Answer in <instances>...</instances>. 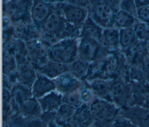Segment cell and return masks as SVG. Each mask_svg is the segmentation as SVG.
<instances>
[{
	"label": "cell",
	"mask_w": 149,
	"mask_h": 127,
	"mask_svg": "<svg viewBox=\"0 0 149 127\" xmlns=\"http://www.w3.org/2000/svg\"><path fill=\"white\" fill-rule=\"evenodd\" d=\"M95 127L112 126L120 109L113 103L95 97L88 104Z\"/></svg>",
	"instance_id": "cell-1"
},
{
	"label": "cell",
	"mask_w": 149,
	"mask_h": 127,
	"mask_svg": "<svg viewBox=\"0 0 149 127\" xmlns=\"http://www.w3.org/2000/svg\"><path fill=\"white\" fill-rule=\"evenodd\" d=\"M120 0H100L88 6V16L103 28L113 27Z\"/></svg>",
	"instance_id": "cell-2"
},
{
	"label": "cell",
	"mask_w": 149,
	"mask_h": 127,
	"mask_svg": "<svg viewBox=\"0 0 149 127\" xmlns=\"http://www.w3.org/2000/svg\"><path fill=\"white\" fill-rule=\"evenodd\" d=\"M79 38L62 39L51 45L47 50L48 59L65 64L72 63L78 58Z\"/></svg>",
	"instance_id": "cell-3"
},
{
	"label": "cell",
	"mask_w": 149,
	"mask_h": 127,
	"mask_svg": "<svg viewBox=\"0 0 149 127\" xmlns=\"http://www.w3.org/2000/svg\"><path fill=\"white\" fill-rule=\"evenodd\" d=\"M2 3L3 17L13 26L32 23L30 10L33 0H7Z\"/></svg>",
	"instance_id": "cell-4"
},
{
	"label": "cell",
	"mask_w": 149,
	"mask_h": 127,
	"mask_svg": "<svg viewBox=\"0 0 149 127\" xmlns=\"http://www.w3.org/2000/svg\"><path fill=\"white\" fill-rule=\"evenodd\" d=\"M53 11L40 30V38L50 46L61 40L62 32L66 21L54 4Z\"/></svg>",
	"instance_id": "cell-5"
},
{
	"label": "cell",
	"mask_w": 149,
	"mask_h": 127,
	"mask_svg": "<svg viewBox=\"0 0 149 127\" xmlns=\"http://www.w3.org/2000/svg\"><path fill=\"white\" fill-rule=\"evenodd\" d=\"M111 95L112 102L120 110L132 106L130 82L123 77L110 79Z\"/></svg>",
	"instance_id": "cell-6"
},
{
	"label": "cell",
	"mask_w": 149,
	"mask_h": 127,
	"mask_svg": "<svg viewBox=\"0 0 149 127\" xmlns=\"http://www.w3.org/2000/svg\"><path fill=\"white\" fill-rule=\"evenodd\" d=\"M110 49L98 41L87 37H80L78 45V58L91 63L107 55Z\"/></svg>",
	"instance_id": "cell-7"
},
{
	"label": "cell",
	"mask_w": 149,
	"mask_h": 127,
	"mask_svg": "<svg viewBox=\"0 0 149 127\" xmlns=\"http://www.w3.org/2000/svg\"><path fill=\"white\" fill-rule=\"evenodd\" d=\"M26 44L27 58L37 71L49 60L47 50L50 45L40 37L27 41Z\"/></svg>",
	"instance_id": "cell-8"
},
{
	"label": "cell",
	"mask_w": 149,
	"mask_h": 127,
	"mask_svg": "<svg viewBox=\"0 0 149 127\" xmlns=\"http://www.w3.org/2000/svg\"><path fill=\"white\" fill-rule=\"evenodd\" d=\"M59 10L65 20L76 26L81 28L83 23L88 16L87 8L72 4L66 2L54 3Z\"/></svg>",
	"instance_id": "cell-9"
},
{
	"label": "cell",
	"mask_w": 149,
	"mask_h": 127,
	"mask_svg": "<svg viewBox=\"0 0 149 127\" xmlns=\"http://www.w3.org/2000/svg\"><path fill=\"white\" fill-rule=\"evenodd\" d=\"M53 80L55 84L56 90L62 95L78 92L87 85L85 81L78 79L69 71Z\"/></svg>",
	"instance_id": "cell-10"
},
{
	"label": "cell",
	"mask_w": 149,
	"mask_h": 127,
	"mask_svg": "<svg viewBox=\"0 0 149 127\" xmlns=\"http://www.w3.org/2000/svg\"><path fill=\"white\" fill-rule=\"evenodd\" d=\"M52 11V4L47 3L43 0H33L30 17L33 24L39 31Z\"/></svg>",
	"instance_id": "cell-11"
},
{
	"label": "cell",
	"mask_w": 149,
	"mask_h": 127,
	"mask_svg": "<svg viewBox=\"0 0 149 127\" xmlns=\"http://www.w3.org/2000/svg\"><path fill=\"white\" fill-rule=\"evenodd\" d=\"M119 115L130 121L137 127H149V110L141 106H132L122 109Z\"/></svg>",
	"instance_id": "cell-12"
},
{
	"label": "cell",
	"mask_w": 149,
	"mask_h": 127,
	"mask_svg": "<svg viewBox=\"0 0 149 127\" xmlns=\"http://www.w3.org/2000/svg\"><path fill=\"white\" fill-rule=\"evenodd\" d=\"M122 52L128 65L141 66L143 60L148 53V43L139 40L133 46Z\"/></svg>",
	"instance_id": "cell-13"
},
{
	"label": "cell",
	"mask_w": 149,
	"mask_h": 127,
	"mask_svg": "<svg viewBox=\"0 0 149 127\" xmlns=\"http://www.w3.org/2000/svg\"><path fill=\"white\" fill-rule=\"evenodd\" d=\"M94 123L88 106L83 104L77 107L66 127H90Z\"/></svg>",
	"instance_id": "cell-14"
},
{
	"label": "cell",
	"mask_w": 149,
	"mask_h": 127,
	"mask_svg": "<svg viewBox=\"0 0 149 127\" xmlns=\"http://www.w3.org/2000/svg\"><path fill=\"white\" fill-rule=\"evenodd\" d=\"M31 89L33 97L38 99L52 91L56 90V86L53 79L37 72V78Z\"/></svg>",
	"instance_id": "cell-15"
},
{
	"label": "cell",
	"mask_w": 149,
	"mask_h": 127,
	"mask_svg": "<svg viewBox=\"0 0 149 127\" xmlns=\"http://www.w3.org/2000/svg\"><path fill=\"white\" fill-rule=\"evenodd\" d=\"M10 90V102L15 113L25 100L33 97L31 88L19 82L15 83Z\"/></svg>",
	"instance_id": "cell-16"
},
{
	"label": "cell",
	"mask_w": 149,
	"mask_h": 127,
	"mask_svg": "<svg viewBox=\"0 0 149 127\" xmlns=\"http://www.w3.org/2000/svg\"><path fill=\"white\" fill-rule=\"evenodd\" d=\"M85 81L95 97L112 102L111 95L110 79L95 78Z\"/></svg>",
	"instance_id": "cell-17"
},
{
	"label": "cell",
	"mask_w": 149,
	"mask_h": 127,
	"mask_svg": "<svg viewBox=\"0 0 149 127\" xmlns=\"http://www.w3.org/2000/svg\"><path fill=\"white\" fill-rule=\"evenodd\" d=\"M16 72L17 81L31 88L37 78V71L30 61L17 65Z\"/></svg>",
	"instance_id": "cell-18"
},
{
	"label": "cell",
	"mask_w": 149,
	"mask_h": 127,
	"mask_svg": "<svg viewBox=\"0 0 149 127\" xmlns=\"http://www.w3.org/2000/svg\"><path fill=\"white\" fill-rule=\"evenodd\" d=\"M16 113L25 119H29L40 117L42 111L38 100L31 97L19 106Z\"/></svg>",
	"instance_id": "cell-19"
},
{
	"label": "cell",
	"mask_w": 149,
	"mask_h": 127,
	"mask_svg": "<svg viewBox=\"0 0 149 127\" xmlns=\"http://www.w3.org/2000/svg\"><path fill=\"white\" fill-rule=\"evenodd\" d=\"M63 95L56 90L52 91L38 99L42 113L56 112L62 104Z\"/></svg>",
	"instance_id": "cell-20"
},
{
	"label": "cell",
	"mask_w": 149,
	"mask_h": 127,
	"mask_svg": "<svg viewBox=\"0 0 149 127\" xmlns=\"http://www.w3.org/2000/svg\"><path fill=\"white\" fill-rule=\"evenodd\" d=\"M132 87V106H142L149 93V82L147 81L130 82Z\"/></svg>",
	"instance_id": "cell-21"
},
{
	"label": "cell",
	"mask_w": 149,
	"mask_h": 127,
	"mask_svg": "<svg viewBox=\"0 0 149 127\" xmlns=\"http://www.w3.org/2000/svg\"><path fill=\"white\" fill-rule=\"evenodd\" d=\"M47 77L54 79L62 74L69 71V65L48 60L41 68L37 71Z\"/></svg>",
	"instance_id": "cell-22"
},
{
	"label": "cell",
	"mask_w": 149,
	"mask_h": 127,
	"mask_svg": "<svg viewBox=\"0 0 149 127\" xmlns=\"http://www.w3.org/2000/svg\"><path fill=\"white\" fill-rule=\"evenodd\" d=\"M103 30L88 16L81 26L80 37L91 38L101 43Z\"/></svg>",
	"instance_id": "cell-23"
},
{
	"label": "cell",
	"mask_w": 149,
	"mask_h": 127,
	"mask_svg": "<svg viewBox=\"0 0 149 127\" xmlns=\"http://www.w3.org/2000/svg\"><path fill=\"white\" fill-rule=\"evenodd\" d=\"M101 44L110 50L120 49L119 30L114 27L104 28Z\"/></svg>",
	"instance_id": "cell-24"
},
{
	"label": "cell",
	"mask_w": 149,
	"mask_h": 127,
	"mask_svg": "<svg viewBox=\"0 0 149 127\" xmlns=\"http://www.w3.org/2000/svg\"><path fill=\"white\" fill-rule=\"evenodd\" d=\"M14 38L25 42L40 37V32L33 23L14 26Z\"/></svg>",
	"instance_id": "cell-25"
},
{
	"label": "cell",
	"mask_w": 149,
	"mask_h": 127,
	"mask_svg": "<svg viewBox=\"0 0 149 127\" xmlns=\"http://www.w3.org/2000/svg\"><path fill=\"white\" fill-rule=\"evenodd\" d=\"M76 108L74 106L62 103L55 113V122L56 124L58 126L65 127L74 114Z\"/></svg>",
	"instance_id": "cell-26"
},
{
	"label": "cell",
	"mask_w": 149,
	"mask_h": 127,
	"mask_svg": "<svg viewBox=\"0 0 149 127\" xmlns=\"http://www.w3.org/2000/svg\"><path fill=\"white\" fill-rule=\"evenodd\" d=\"M138 41L133 27L119 30V46L122 52L133 46Z\"/></svg>",
	"instance_id": "cell-27"
},
{
	"label": "cell",
	"mask_w": 149,
	"mask_h": 127,
	"mask_svg": "<svg viewBox=\"0 0 149 127\" xmlns=\"http://www.w3.org/2000/svg\"><path fill=\"white\" fill-rule=\"evenodd\" d=\"M137 20L135 16L120 9L116 13L113 27L119 30L133 27Z\"/></svg>",
	"instance_id": "cell-28"
},
{
	"label": "cell",
	"mask_w": 149,
	"mask_h": 127,
	"mask_svg": "<svg viewBox=\"0 0 149 127\" xmlns=\"http://www.w3.org/2000/svg\"><path fill=\"white\" fill-rule=\"evenodd\" d=\"M90 63L77 58L69 64V72L81 81H85L87 77Z\"/></svg>",
	"instance_id": "cell-29"
},
{
	"label": "cell",
	"mask_w": 149,
	"mask_h": 127,
	"mask_svg": "<svg viewBox=\"0 0 149 127\" xmlns=\"http://www.w3.org/2000/svg\"><path fill=\"white\" fill-rule=\"evenodd\" d=\"M3 75H9L16 71L17 63L15 57L8 51L2 50Z\"/></svg>",
	"instance_id": "cell-30"
},
{
	"label": "cell",
	"mask_w": 149,
	"mask_h": 127,
	"mask_svg": "<svg viewBox=\"0 0 149 127\" xmlns=\"http://www.w3.org/2000/svg\"><path fill=\"white\" fill-rule=\"evenodd\" d=\"M133 28L138 40L149 42V24L137 20Z\"/></svg>",
	"instance_id": "cell-31"
},
{
	"label": "cell",
	"mask_w": 149,
	"mask_h": 127,
	"mask_svg": "<svg viewBox=\"0 0 149 127\" xmlns=\"http://www.w3.org/2000/svg\"><path fill=\"white\" fill-rule=\"evenodd\" d=\"M81 35V28L66 21L62 32L61 39L66 38H79Z\"/></svg>",
	"instance_id": "cell-32"
},
{
	"label": "cell",
	"mask_w": 149,
	"mask_h": 127,
	"mask_svg": "<svg viewBox=\"0 0 149 127\" xmlns=\"http://www.w3.org/2000/svg\"><path fill=\"white\" fill-rule=\"evenodd\" d=\"M62 101L63 103L74 106L76 108H77L81 106L82 104H83L81 100L80 91L71 94L63 95Z\"/></svg>",
	"instance_id": "cell-33"
},
{
	"label": "cell",
	"mask_w": 149,
	"mask_h": 127,
	"mask_svg": "<svg viewBox=\"0 0 149 127\" xmlns=\"http://www.w3.org/2000/svg\"><path fill=\"white\" fill-rule=\"evenodd\" d=\"M120 9L130 13L136 17L137 7L134 0H120Z\"/></svg>",
	"instance_id": "cell-34"
},
{
	"label": "cell",
	"mask_w": 149,
	"mask_h": 127,
	"mask_svg": "<svg viewBox=\"0 0 149 127\" xmlns=\"http://www.w3.org/2000/svg\"><path fill=\"white\" fill-rule=\"evenodd\" d=\"M5 126L6 127H27L26 119L17 113L13 114Z\"/></svg>",
	"instance_id": "cell-35"
},
{
	"label": "cell",
	"mask_w": 149,
	"mask_h": 127,
	"mask_svg": "<svg viewBox=\"0 0 149 127\" xmlns=\"http://www.w3.org/2000/svg\"><path fill=\"white\" fill-rule=\"evenodd\" d=\"M136 18L140 21L149 24V5L137 8Z\"/></svg>",
	"instance_id": "cell-36"
},
{
	"label": "cell",
	"mask_w": 149,
	"mask_h": 127,
	"mask_svg": "<svg viewBox=\"0 0 149 127\" xmlns=\"http://www.w3.org/2000/svg\"><path fill=\"white\" fill-rule=\"evenodd\" d=\"M112 127H137V126L127 119L119 115L112 123Z\"/></svg>",
	"instance_id": "cell-37"
},
{
	"label": "cell",
	"mask_w": 149,
	"mask_h": 127,
	"mask_svg": "<svg viewBox=\"0 0 149 127\" xmlns=\"http://www.w3.org/2000/svg\"><path fill=\"white\" fill-rule=\"evenodd\" d=\"M141 67L146 80L149 82V52L141 64Z\"/></svg>",
	"instance_id": "cell-38"
},
{
	"label": "cell",
	"mask_w": 149,
	"mask_h": 127,
	"mask_svg": "<svg viewBox=\"0 0 149 127\" xmlns=\"http://www.w3.org/2000/svg\"><path fill=\"white\" fill-rule=\"evenodd\" d=\"M65 2L84 8H88L90 4V0H65Z\"/></svg>",
	"instance_id": "cell-39"
},
{
	"label": "cell",
	"mask_w": 149,
	"mask_h": 127,
	"mask_svg": "<svg viewBox=\"0 0 149 127\" xmlns=\"http://www.w3.org/2000/svg\"><path fill=\"white\" fill-rule=\"evenodd\" d=\"M137 8L149 5V0H134Z\"/></svg>",
	"instance_id": "cell-40"
},
{
	"label": "cell",
	"mask_w": 149,
	"mask_h": 127,
	"mask_svg": "<svg viewBox=\"0 0 149 127\" xmlns=\"http://www.w3.org/2000/svg\"><path fill=\"white\" fill-rule=\"evenodd\" d=\"M141 107L149 110V93L147 95V96L144 101V103L143 104V106Z\"/></svg>",
	"instance_id": "cell-41"
},
{
	"label": "cell",
	"mask_w": 149,
	"mask_h": 127,
	"mask_svg": "<svg viewBox=\"0 0 149 127\" xmlns=\"http://www.w3.org/2000/svg\"><path fill=\"white\" fill-rule=\"evenodd\" d=\"M44 1L46 2L47 3H50V4H54L58 2H65V0H43Z\"/></svg>",
	"instance_id": "cell-42"
},
{
	"label": "cell",
	"mask_w": 149,
	"mask_h": 127,
	"mask_svg": "<svg viewBox=\"0 0 149 127\" xmlns=\"http://www.w3.org/2000/svg\"><path fill=\"white\" fill-rule=\"evenodd\" d=\"M98 1H100V0H90V4L96 2ZM90 4H89V5H90Z\"/></svg>",
	"instance_id": "cell-43"
},
{
	"label": "cell",
	"mask_w": 149,
	"mask_h": 127,
	"mask_svg": "<svg viewBox=\"0 0 149 127\" xmlns=\"http://www.w3.org/2000/svg\"><path fill=\"white\" fill-rule=\"evenodd\" d=\"M7 0H2V2H5V1H6Z\"/></svg>",
	"instance_id": "cell-44"
}]
</instances>
